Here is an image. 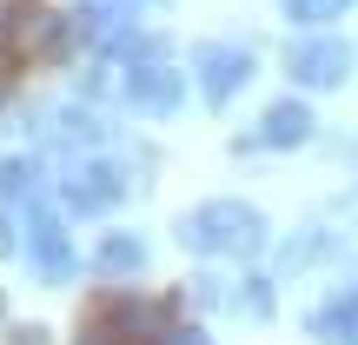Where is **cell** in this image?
Listing matches in <instances>:
<instances>
[{
	"label": "cell",
	"mask_w": 358,
	"mask_h": 345,
	"mask_svg": "<svg viewBox=\"0 0 358 345\" xmlns=\"http://www.w3.org/2000/svg\"><path fill=\"white\" fill-rule=\"evenodd\" d=\"M332 7H352V0H332Z\"/></svg>",
	"instance_id": "cell-15"
},
{
	"label": "cell",
	"mask_w": 358,
	"mask_h": 345,
	"mask_svg": "<svg viewBox=\"0 0 358 345\" xmlns=\"http://www.w3.org/2000/svg\"><path fill=\"white\" fill-rule=\"evenodd\" d=\"M285 13H292V20H325V13H338L332 0H285Z\"/></svg>",
	"instance_id": "cell-13"
},
{
	"label": "cell",
	"mask_w": 358,
	"mask_h": 345,
	"mask_svg": "<svg viewBox=\"0 0 358 345\" xmlns=\"http://www.w3.org/2000/svg\"><path fill=\"white\" fill-rule=\"evenodd\" d=\"M285 66H292V80H306V87H338L352 53H345V40H299V47L285 53Z\"/></svg>",
	"instance_id": "cell-4"
},
{
	"label": "cell",
	"mask_w": 358,
	"mask_h": 345,
	"mask_svg": "<svg viewBox=\"0 0 358 345\" xmlns=\"http://www.w3.org/2000/svg\"><path fill=\"white\" fill-rule=\"evenodd\" d=\"M259 140H266V146H306V140H312V113H306L299 100L266 106V120H259Z\"/></svg>",
	"instance_id": "cell-7"
},
{
	"label": "cell",
	"mask_w": 358,
	"mask_h": 345,
	"mask_svg": "<svg viewBox=\"0 0 358 345\" xmlns=\"http://www.w3.org/2000/svg\"><path fill=\"white\" fill-rule=\"evenodd\" d=\"M100 266L106 272H140L146 266V246L133 239V232H113V239H100Z\"/></svg>",
	"instance_id": "cell-11"
},
{
	"label": "cell",
	"mask_w": 358,
	"mask_h": 345,
	"mask_svg": "<svg viewBox=\"0 0 358 345\" xmlns=\"http://www.w3.org/2000/svg\"><path fill=\"white\" fill-rule=\"evenodd\" d=\"M66 47V13L53 0H7L0 7V60L7 66H47Z\"/></svg>",
	"instance_id": "cell-2"
},
{
	"label": "cell",
	"mask_w": 358,
	"mask_h": 345,
	"mask_svg": "<svg viewBox=\"0 0 358 345\" xmlns=\"http://www.w3.org/2000/svg\"><path fill=\"white\" fill-rule=\"evenodd\" d=\"M173 299L153 293H100L80 306L73 345H173Z\"/></svg>",
	"instance_id": "cell-1"
},
{
	"label": "cell",
	"mask_w": 358,
	"mask_h": 345,
	"mask_svg": "<svg viewBox=\"0 0 358 345\" xmlns=\"http://www.w3.org/2000/svg\"><path fill=\"white\" fill-rule=\"evenodd\" d=\"M34 266H40V279H66V266H73V246H66L60 219H34Z\"/></svg>",
	"instance_id": "cell-9"
},
{
	"label": "cell",
	"mask_w": 358,
	"mask_h": 345,
	"mask_svg": "<svg viewBox=\"0 0 358 345\" xmlns=\"http://www.w3.org/2000/svg\"><path fill=\"white\" fill-rule=\"evenodd\" d=\"M245 80H252V60H245L239 47H206L199 53V87H206V100H213V106L232 100Z\"/></svg>",
	"instance_id": "cell-5"
},
{
	"label": "cell",
	"mask_w": 358,
	"mask_h": 345,
	"mask_svg": "<svg viewBox=\"0 0 358 345\" xmlns=\"http://www.w3.org/2000/svg\"><path fill=\"white\" fill-rule=\"evenodd\" d=\"M179 239L186 246H199V253H252L259 239H266V226H259V213L252 206H199V213L179 226Z\"/></svg>",
	"instance_id": "cell-3"
},
{
	"label": "cell",
	"mask_w": 358,
	"mask_h": 345,
	"mask_svg": "<svg viewBox=\"0 0 358 345\" xmlns=\"http://www.w3.org/2000/svg\"><path fill=\"white\" fill-rule=\"evenodd\" d=\"M66 199L73 206H113L120 199V173L100 167V160H93V167H73L66 173Z\"/></svg>",
	"instance_id": "cell-8"
},
{
	"label": "cell",
	"mask_w": 358,
	"mask_h": 345,
	"mask_svg": "<svg viewBox=\"0 0 358 345\" xmlns=\"http://www.w3.org/2000/svg\"><path fill=\"white\" fill-rule=\"evenodd\" d=\"M127 100L146 106V113H173V106H179V73H173L166 60H133Z\"/></svg>",
	"instance_id": "cell-6"
},
{
	"label": "cell",
	"mask_w": 358,
	"mask_h": 345,
	"mask_svg": "<svg viewBox=\"0 0 358 345\" xmlns=\"http://www.w3.org/2000/svg\"><path fill=\"white\" fill-rule=\"evenodd\" d=\"M80 7H87V13H80V20H87V34H100L106 47H113V34L133 20V0H80Z\"/></svg>",
	"instance_id": "cell-10"
},
{
	"label": "cell",
	"mask_w": 358,
	"mask_h": 345,
	"mask_svg": "<svg viewBox=\"0 0 358 345\" xmlns=\"http://www.w3.org/2000/svg\"><path fill=\"white\" fill-rule=\"evenodd\" d=\"M27 186H34V167L27 160H0V199H20Z\"/></svg>",
	"instance_id": "cell-12"
},
{
	"label": "cell",
	"mask_w": 358,
	"mask_h": 345,
	"mask_svg": "<svg viewBox=\"0 0 358 345\" xmlns=\"http://www.w3.org/2000/svg\"><path fill=\"white\" fill-rule=\"evenodd\" d=\"M0 345H47V332H40V325H7Z\"/></svg>",
	"instance_id": "cell-14"
}]
</instances>
